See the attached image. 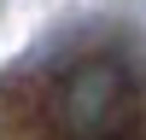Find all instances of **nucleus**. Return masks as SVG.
Listing matches in <instances>:
<instances>
[{"instance_id":"obj_1","label":"nucleus","mask_w":146,"mask_h":140,"mask_svg":"<svg viewBox=\"0 0 146 140\" xmlns=\"http://www.w3.org/2000/svg\"><path fill=\"white\" fill-rule=\"evenodd\" d=\"M123 99H129V70L117 58L94 53L82 64H70L58 82V123H64V134H100L123 111Z\"/></svg>"}]
</instances>
